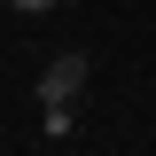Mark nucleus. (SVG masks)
I'll list each match as a JSON object with an SVG mask.
<instances>
[{
    "mask_svg": "<svg viewBox=\"0 0 156 156\" xmlns=\"http://www.w3.org/2000/svg\"><path fill=\"white\" fill-rule=\"evenodd\" d=\"M78 86H86V55H55L47 78H39V101H70Z\"/></svg>",
    "mask_w": 156,
    "mask_h": 156,
    "instance_id": "1",
    "label": "nucleus"
},
{
    "mask_svg": "<svg viewBox=\"0 0 156 156\" xmlns=\"http://www.w3.org/2000/svg\"><path fill=\"white\" fill-rule=\"evenodd\" d=\"M8 8H23V16H47V8H55V0H8Z\"/></svg>",
    "mask_w": 156,
    "mask_h": 156,
    "instance_id": "2",
    "label": "nucleus"
}]
</instances>
